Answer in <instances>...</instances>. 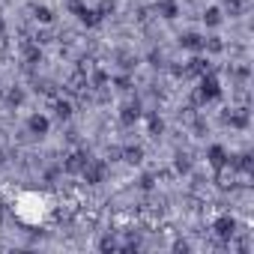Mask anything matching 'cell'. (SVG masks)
Segmentation results:
<instances>
[{"label":"cell","instance_id":"20","mask_svg":"<svg viewBox=\"0 0 254 254\" xmlns=\"http://www.w3.org/2000/svg\"><path fill=\"white\" fill-rule=\"evenodd\" d=\"M203 48H206V51H212V54H218V51H224V45H221L218 39H203Z\"/></svg>","mask_w":254,"mask_h":254},{"label":"cell","instance_id":"8","mask_svg":"<svg viewBox=\"0 0 254 254\" xmlns=\"http://www.w3.org/2000/svg\"><path fill=\"white\" fill-rule=\"evenodd\" d=\"M209 162H212L215 168H224V165H227V153H224L221 147H212V150H209Z\"/></svg>","mask_w":254,"mask_h":254},{"label":"cell","instance_id":"2","mask_svg":"<svg viewBox=\"0 0 254 254\" xmlns=\"http://www.w3.org/2000/svg\"><path fill=\"white\" fill-rule=\"evenodd\" d=\"M66 90H69L72 96H84V93H87V72H84V69L72 72L69 81H66Z\"/></svg>","mask_w":254,"mask_h":254},{"label":"cell","instance_id":"18","mask_svg":"<svg viewBox=\"0 0 254 254\" xmlns=\"http://www.w3.org/2000/svg\"><path fill=\"white\" fill-rule=\"evenodd\" d=\"M203 21H206L209 27H215V24L221 21V12H218V9H206V15H203Z\"/></svg>","mask_w":254,"mask_h":254},{"label":"cell","instance_id":"16","mask_svg":"<svg viewBox=\"0 0 254 254\" xmlns=\"http://www.w3.org/2000/svg\"><path fill=\"white\" fill-rule=\"evenodd\" d=\"M78 15H81V21H84V24H96V21L102 18L99 12H93V9H84V6L78 9Z\"/></svg>","mask_w":254,"mask_h":254},{"label":"cell","instance_id":"21","mask_svg":"<svg viewBox=\"0 0 254 254\" xmlns=\"http://www.w3.org/2000/svg\"><path fill=\"white\" fill-rule=\"evenodd\" d=\"M233 165H236L239 171H248V168H251V156H236V162H233Z\"/></svg>","mask_w":254,"mask_h":254},{"label":"cell","instance_id":"17","mask_svg":"<svg viewBox=\"0 0 254 254\" xmlns=\"http://www.w3.org/2000/svg\"><path fill=\"white\" fill-rule=\"evenodd\" d=\"M54 111H57V120H69V114H72L69 102H57V105H54Z\"/></svg>","mask_w":254,"mask_h":254},{"label":"cell","instance_id":"13","mask_svg":"<svg viewBox=\"0 0 254 254\" xmlns=\"http://www.w3.org/2000/svg\"><path fill=\"white\" fill-rule=\"evenodd\" d=\"M159 12H162V18H177L180 6L174 3V0H168V3H162V6H159Z\"/></svg>","mask_w":254,"mask_h":254},{"label":"cell","instance_id":"28","mask_svg":"<svg viewBox=\"0 0 254 254\" xmlns=\"http://www.w3.org/2000/svg\"><path fill=\"white\" fill-rule=\"evenodd\" d=\"M0 33H3V21H0Z\"/></svg>","mask_w":254,"mask_h":254},{"label":"cell","instance_id":"23","mask_svg":"<svg viewBox=\"0 0 254 254\" xmlns=\"http://www.w3.org/2000/svg\"><path fill=\"white\" fill-rule=\"evenodd\" d=\"M150 132H153V135H159V132H162V120H159L156 114L150 117Z\"/></svg>","mask_w":254,"mask_h":254},{"label":"cell","instance_id":"3","mask_svg":"<svg viewBox=\"0 0 254 254\" xmlns=\"http://www.w3.org/2000/svg\"><path fill=\"white\" fill-rule=\"evenodd\" d=\"M212 230H215V236H218V239H230V236L236 233V221H233L230 215H221V218L212 224Z\"/></svg>","mask_w":254,"mask_h":254},{"label":"cell","instance_id":"27","mask_svg":"<svg viewBox=\"0 0 254 254\" xmlns=\"http://www.w3.org/2000/svg\"><path fill=\"white\" fill-rule=\"evenodd\" d=\"M3 162H6V153H0V165H3Z\"/></svg>","mask_w":254,"mask_h":254},{"label":"cell","instance_id":"4","mask_svg":"<svg viewBox=\"0 0 254 254\" xmlns=\"http://www.w3.org/2000/svg\"><path fill=\"white\" fill-rule=\"evenodd\" d=\"M218 93H221V87H218V81H215L212 75H203V81H200V93H197V99H218Z\"/></svg>","mask_w":254,"mask_h":254},{"label":"cell","instance_id":"14","mask_svg":"<svg viewBox=\"0 0 254 254\" xmlns=\"http://www.w3.org/2000/svg\"><path fill=\"white\" fill-rule=\"evenodd\" d=\"M24 57H27V63H39V60H42L39 48H36V45H30V42H24Z\"/></svg>","mask_w":254,"mask_h":254},{"label":"cell","instance_id":"12","mask_svg":"<svg viewBox=\"0 0 254 254\" xmlns=\"http://www.w3.org/2000/svg\"><path fill=\"white\" fill-rule=\"evenodd\" d=\"M183 45L191 48V51H200V48H203V39H200L197 33H189V36H183Z\"/></svg>","mask_w":254,"mask_h":254},{"label":"cell","instance_id":"26","mask_svg":"<svg viewBox=\"0 0 254 254\" xmlns=\"http://www.w3.org/2000/svg\"><path fill=\"white\" fill-rule=\"evenodd\" d=\"M120 156H123V150H117V147H111V150H108V159H111V162H117Z\"/></svg>","mask_w":254,"mask_h":254},{"label":"cell","instance_id":"22","mask_svg":"<svg viewBox=\"0 0 254 254\" xmlns=\"http://www.w3.org/2000/svg\"><path fill=\"white\" fill-rule=\"evenodd\" d=\"M99 248H102V251H114V248H117V239H114V236H105V239L99 242Z\"/></svg>","mask_w":254,"mask_h":254},{"label":"cell","instance_id":"15","mask_svg":"<svg viewBox=\"0 0 254 254\" xmlns=\"http://www.w3.org/2000/svg\"><path fill=\"white\" fill-rule=\"evenodd\" d=\"M33 15H36V21H42V24H48V21L54 18V12H51L48 6H36V9H33Z\"/></svg>","mask_w":254,"mask_h":254},{"label":"cell","instance_id":"5","mask_svg":"<svg viewBox=\"0 0 254 254\" xmlns=\"http://www.w3.org/2000/svg\"><path fill=\"white\" fill-rule=\"evenodd\" d=\"M84 162H87V156H84V153H72V156H66L63 168H66V174H81Z\"/></svg>","mask_w":254,"mask_h":254},{"label":"cell","instance_id":"6","mask_svg":"<svg viewBox=\"0 0 254 254\" xmlns=\"http://www.w3.org/2000/svg\"><path fill=\"white\" fill-rule=\"evenodd\" d=\"M186 75H200V78H203V75H209V63L200 60V57H194V60L186 66Z\"/></svg>","mask_w":254,"mask_h":254},{"label":"cell","instance_id":"24","mask_svg":"<svg viewBox=\"0 0 254 254\" xmlns=\"http://www.w3.org/2000/svg\"><path fill=\"white\" fill-rule=\"evenodd\" d=\"M191 165H189V159L186 156H177V171H189Z\"/></svg>","mask_w":254,"mask_h":254},{"label":"cell","instance_id":"9","mask_svg":"<svg viewBox=\"0 0 254 254\" xmlns=\"http://www.w3.org/2000/svg\"><path fill=\"white\" fill-rule=\"evenodd\" d=\"M123 159L129 162V165H138V162L144 159V150H141V147H129V150H123Z\"/></svg>","mask_w":254,"mask_h":254},{"label":"cell","instance_id":"7","mask_svg":"<svg viewBox=\"0 0 254 254\" xmlns=\"http://www.w3.org/2000/svg\"><path fill=\"white\" fill-rule=\"evenodd\" d=\"M27 126H30V132H33V135H45V132H48V120H45L42 114H33Z\"/></svg>","mask_w":254,"mask_h":254},{"label":"cell","instance_id":"19","mask_svg":"<svg viewBox=\"0 0 254 254\" xmlns=\"http://www.w3.org/2000/svg\"><path fill=\"white\" fill-rule=\"evenodd\" d=\"M218 186H221V189H233V171H230V174L221 171V174H218Z\"/></svg>","mask_w":254,"mask_h":254},{"label":"cell","instance_id":"11","mask_svg":"<svg viewBox=\"0 0 254 254\" xmlns=\"http://www.w3.org/2000/svg\"><path fill=\"white\" fill-rule=\"evenodd\" d=\"M227 120L236 126V129H242V126H248V111H245V108H239V111H236V114H230Z\"/></svg>","mask_w":254,"mask_h":254},{"label":"cell","instance_id":"1","mask_svg":"<svg viewBox=\"0 0 254 254\" xmlns=\"http://www.w3.org/2000/svg\"><path fill=\"white\" fill-rule=\"evenodd\" d=\"M81 174H84V180H87L90 186H96V183H102V180H105V162H99V159H90V156H87V162H84Z\"/></svg>","mask_w":254,"mask_h":254},{"label":"cell","instance_id":"25","mask_svg":"<svg viewBox=\"0 0 254 254\" xmlns=\"http://www.w3.org/2000/svg\"><path fill=\"white\" fill-rule=\"evenodd\" d=\"M21 99H24V93H21V90H12V93H9V102H12V105H18Z\"/></svg>","mask_w":254,"mask_h":254},{"label":"cell","instance_id":"10","mask_svg":"<svg viewBox=\"0 0 254 254\" xmlns=\"http://www.w3.org/2000/svg\"><path fill=\"white\" fill-rule=\"evenodd\" d=\"M120 120H123L126 126H132V123L138 120V105H126V108H123V114H120Z\"/></svg>","mask_w":254,"mask_h":254}]
</instances>
